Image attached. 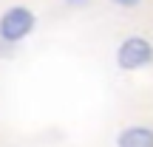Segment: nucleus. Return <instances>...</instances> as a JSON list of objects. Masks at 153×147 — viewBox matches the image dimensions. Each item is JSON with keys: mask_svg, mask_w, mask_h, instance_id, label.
I'll return each mask as SVG.
<instances>
[{"mask_svg": "<svg viewBox=\"0 0 153 147\" xmlns=\"http://www.w3.org/2000/svg\"><path fill=\"white\" fill-rule=\"evenodd\" d=\"M119 147H153V130L150 127H128L119 133Z\"/></svg>", "mask_w": 153, "mask_h": 147, "instance_id": "nucleus-3", "label": "nucleus"}, {"mask_svg": "<svg viewBox=\"0 0 153 147\" xmlns=\"http://www.w3.org/2000/svg\"><path fill=\"white\" fill-rule=\"evenodd\" d=\"M114 3H119V6H128V9H131V6H136L139 0H114Z\"/></svg>", "mask_w": 153, "mask_h": 147, "instance_id": "nucleus-4", "label": "nucleus"}, {"mask_svg": "<svg viewBox=\"0 0 153 147\" xmlns=\"http://www.w3.org/2000/svg\"><path fill=\"white\" fill-rule=\"evenodd\" d=\"M65 3H71V6H82V3H88V0H65Z\"/></svg>", "mask_w": 153, "mask_h": 147, "instance_id": "nucleus-5", "label": "nucleus"}, {"mask_svg": "<svg viewBox=\"0 0 153 147\" xmlns=\"http://www.w3.org/2000/svg\"><path fill=\"white\" fill-rule=\"evenodd\" d=\"M153 60V45L142 37H128L116 51V65L122 71H136Z\"/></svg>", "mask_w": 153, "mask_h": 147, "instance_id": "nucleus-1", "label": "nucleus"}, {"mask_svg": "<svg viewBox=\"0 0 153 147\" xmlns=\"http://www.w3.org/2000/svg\"><path fill=\"white\" fill-rule=\"evenodd\" d=\"M31 28H34V14L28 9H23V6H14L0 17V37L6 43L23 40L26 34H31Z\"/></svg>", "mask_w": 153, "mask_h": 147, "instance_id": "nucleus-2", "label": "nucleus"}]
</instances>
